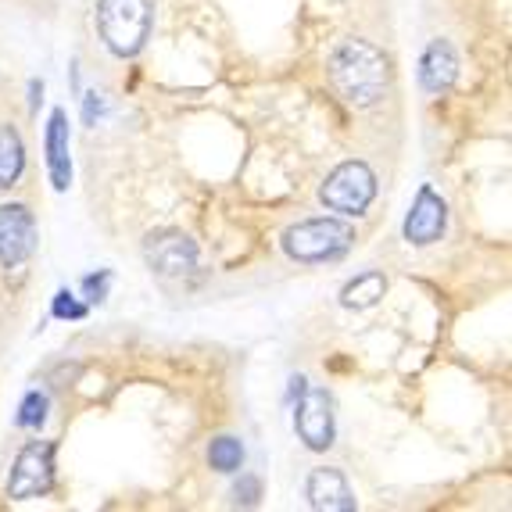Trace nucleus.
<instances>
[{
  "label": "nucleus",
  "instance_id": "1",
  "mask_svg": "<svg viewBox=\"0 0 512 512\" xmlns=\"http://www.w3.org/2000/svg\"><path fill=\"white\" fill-rule=\"evenodd\" d=\"M330 79L348 104L373 108L391 86V65L369 40H344L330 58Z\"/></svg>",
  "mask_w": 512,
  "mask_h": 512
},
{
  "label": "nucleus",
  "instance_id": "2",
  "mask_svg": "<svg viewBox=\"0 0 512 512\" xmlns=\"http://www.w3.org/2000/svg\"><path fill=\"white\" fill-rule=\"evenodd\" d=\"M154 26V0H97V33L119 58H137Z\"/></svg>",
  "mask_w": 512,
  "mask_h": 512
},
{
  "label": "nucleus",
  "instance_id": "3",
  "mask_svg": "<svg viewBox=\"0 0 512 512\" xmlns=\"http://www.w3.org/2000/svg\"><path fill=\"white\" fill-rule=\"evenodd\" d=\"M355 244V230L341 219H305L283 230V251L298 262H326Z\"/></svg>",
  "mask_w": 512,
  "mask_h": 512
},
{
  "label": "nucleus",
  "instance_id": "4",
  "mask_svg": "<svg viewBox=\"0 0 512 512\" xmlns=\"http://www.w3.org/2000/svg\"><path fill=\"white\" fill-rule=\"evenodd\" d=\"M376 197V176L366 162H344L326 176V183L319 187V201L330 212L341 215H362Z\"/></svg>",
  "mask_w": 512,
  "mask_h": 512
},
{
  "label": "nucleus",
  "instance_id": "5",
  "mask_svg": "<svg viewBox=\"0 0 512 512\" xmlns=\"http://www.w3.org/2000/svg\"><path fill=\"white\" fill-rule=\"evenodd\" d=\"M54 484V444L51 441H33L26 444L15 459V470L8 480V495L26 502V498L47 495Z\"/></svg>",
  "mask_w": 512,
  "mask_h": 512
},
{
  "label": "nucleus",
  "instance_id": "6",
  "mask_svg": "<svg viewBox=\"0 0 512 512\" xmlns=\"http://www.w3.org/2000/svg\"><path fill=\"white\" fill-rule=\"evenodd\" d=\"M294 427L298 437L312 448V452H326L333 444V405L330 394L319 387H301L298 391V409H294Z\"/></svg>",
  "mask_w": 512,
  "mask_h": 512
},
{
  "label": "nucleus",
  "instance_id": "7",
  "mask_svg": "<svg viewBox=\"0 0 512 512\" xmlns=\"http://www.w3.org/2000/svg\"><path fill=\"white\" fill-rule=\"evenodd\" d=\"M144 258L154 273L183 276L197 265V244L180 230H158L144 240Z\"/></svg>",
  "mask_w": 512,
  "mask_h": 512
},
{
  "label": "nucleus",
  "instance_id": "8",
  "mask_svg": "<svg viewBox=\"0 0 512 512\" xmlns=\"http://www.w3.org/2000/svg\"><path fill=\"white\" fill-rule=\"evenodd\" d=\"M36 251V219L26 205H0V265L29 262Z\"/></svg>",
  "mask_w": 512,
  "mask_h": 512
},
{
  "label": "nucleus",
  "instance_id": "9",
  "mask_svg": "<svg viewBox=\"0 0 512 512\" xmlns=\"http://www.w3.org/2000/svg\"><path fill=\"white\" fill-rule=\"evenodd\" d=\"M444 226H448V205L430 187H419L416 201H412L409 215H405V240L423 248V244L441 240Z\"/></svg>",
  "mask_w": 512,
  "mask_h": 512
},
{
  "label": "nucleus",
  "instance_id": "10",
  "mask_svg": "<svg viewBox=\"0 0 512 512\" xmlns=\"http://www.w3.org/2000/svg\"><path fill=\"white\" fill-rule=\"evenodd\" d=\"M305 498H308V505H312V509H319V512H351V509H359L351 484L344 480V473L333 470V466L312 470V477H308V484H305Z\"/></svg>",
  "mask_w": 512,
  "mask_h": 512
},
{
  "label": "nucleus",
  "instance_id": "11",
  "mask_svg": "<svg viewBox=\"0 0 512 512\" xmlns=\"http://www.w3.org/2000/svg\"><path fill=\"white\" fill-rule=\"evenodd\" d=\"M459 79V54L452 51L448 40H434L419 61V83L427 94H448Z\"/></svg>",
  "mask_w": 512,
  "mask_h": 512
},
{
  "label": "nucleus",
  "instance_id": "12",
  "mask_svg": "<svg viewBox=\"0 0 512 512\" xmlns=\"http://www.w3.org/2000/svg\"><path fill=\"white\" fill-rule=\"evenodd\" d=\"M47 169L58 190L69 187L72 165H69V126H65V111H54L51 126H47Z\"/></svg>",
  "mask_w": 512,
  "mask_h": 512
},
{
  "label": "nucleus",
  "instance_id": "13",
  "mask_svg": "<svg viewBox=\"0 0 512 512\" xmlns=\"http://www.w3.org/2000/svg\"><path fill=\"white\" fill-rule=\"evenodd\" d=\"M22 169H26V147H22L18 129L0 126V190L15 187Z\"/></svg>",
  "mask_w": 512,
  "mask_h": 512
},
{
  "label": "nucleus",
  "instance_id": "14",
  "mask_svg": "<svg viewBox=\"0 0 512 512\" xmlns=\"http://www.w3.org/2000/svg\"><path fill=\"white\" fill-rule=\"evenodd\" d=\"M387 280L380 273H366L359 280H351L348 287L341 291V305L344 308H373L376 301L384 298Z\"/></svg>",
  "mask_w": 512,
  "mask_h": 512
},
{
  "label": "nucleus",
  "instance_id": "15",
  "mask_svg": "<svg viewBox=\"0 0 512 512\" xmlns=\"http://www.w3.org/2000/svg\"><path fill=\"white\" fill-rule=\"evenodd\" d=\"M208 462H212V470L219 473H237L244 466V444L237 437H215L208 444Z\"/></svg>",
  "mask_w": 512,
  "mask_h": 512
},
{
  "label": "nucleus",
  "instance_id": "16",
  "mask_svg": "<svg viewBox=\"0 0 512 512\" xmlns=\"http://www.w3.org/2000/svg\"><path fill=\"white\" fill-rule=\"evenodd\" d=\"M43 419H47V398H43L40 391L26 394V402L18 409V427L36 430V427H43Z\"/></svg>",
  "mask_w": 512,
  "mask_h": 512
},
{
  "label": "nucleus",
  "instance_id": "17",
  "mask_svg": "<svg viewBox=\"0 0 512 512\" xmlns=\"http://www.w3.org/2000/svg\"><path fill=\"white\" fill-rule=\"evenodd\" d=\"M54 316H58V319H83L86 308L79 305V301L72 298L69 291H61L58 298H54Z\"/></svg>",
  "mask_w": 512,
  "mask_h": 512
},
{
  "label": "nucleus",
  "instance_id": "18",
  "mask_svg": "<svg viewBox=\"0 0 512 512\" xmlns=\"http://www.w3.org/2000/svg\"><path fill=\"white\" fill-rule=\"evenodd\" d=\"M258 495H262V484H258L255 477H240V484H237V502L255 505Z\"/></svg>",
  "mask_w": 512,
  "mask_h": 512
}]
</instances>
